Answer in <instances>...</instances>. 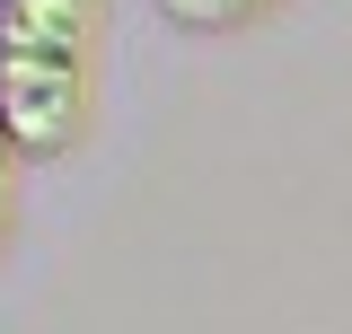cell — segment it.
I'll return each mask as SVG.
<instances>
[{
  "mask_svg": "<svg viewBox=\"0 0 352 334\" xmlns=\"http://www.w3.org/2000/svg\"><path fill=\"white\" fill-rule=\"evenodd\" d=\"M106 0H0V124L18 159H71L97 88Z\"/></svg>",
  "mask_w": 352,
  "mask_h": 334,
  "instance_id": "6da1fadb",
  "label": "cell"
},
{
  "mask_svg": "<svg viewBox=\"0 0 352 334\" xmlns=\"http://www.w3.org/2000/svg\"><path fill=\"white\" fill-rule=\"evenodd\" d=\"M264 9H282V0H159V18L185 27V36H229V27H256Z\"/></svg>",
  "mask_w": 352,
  "mask_h": 334,
  "instance_id": "7a4b0ae2",
  "label": "cell"
},
{
  "mask_svg": "<svg viewBox=\"0 0 352 334\" xmlns=\"http://www.w3.org/2000/svg\"><path fill=\"white\" fill-rule=\"evenodd\" d=\"M9 220H18V141L0 124V247H9Z\"/></svg>",
  "mask_w": 352,
  "mask_h": 334,
  "instance_id": "3957f363",
  "label": "cell"
}]
</instances>
